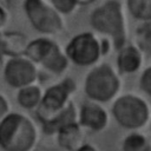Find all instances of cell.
I'll use <instances>...</instances> for the list:
<instances>
[{
    "label": "cell",
    "mask_w": 151,
    "mask_h": 151,
    "mask_svg": "<svg viewBox=\"0 0 151 151\" xmlns=\"http://www.w3.org/2000/svg\"><path fill=\"white\" fill-rule=\"evenodd\" d=\"M124 151H150V146L146 139L139 134H131L129 136L123 146Z\"/></svg>",
    "instance_id": "cell-17"
},
{
    "label": "cell",
    "mask_w": 151,
    "mask_h": 151,
    "mask_svg": "<svg viewBox=\"0 0 151 151\" xmlns=\"http://www.w3.org/2000/svg\"><path fill=\"white\" fill-rule=\"evenodd\" d=\"M66 55L74 65L86 67L96 64L104 53L103 42L92 32H81L74 35L65 48Z\"/></svg>",
    "instance_id": "cell-5"
},
{
    "label": "cell",
    "mask_w": 151,
    "mask_h": 151,
    "mask_svg": "<svg viewBox=\"0 0 151 151\" xmlns=\"http://www.w3.org/2000/svg\"><path fill=\"white\" fill-rule=\"evenodd\" d=\"M140 64V52L134 46H123L120 50H118L117 66L122 73H132L139 68Z\"/></svg>",
    "instance_id": "cell-11"
},
{
    "label": "cell",
    "mask_w": 151,
    "mask_h": 151,
    "mask_svg": "<svg viewBox=\"0 0 151 151\" xmlns=\"http://www.w3.org/2000/svg\"><path fill=\"white\" fill-rule=\"evenodd\" d=\"M58 132H59L58 142L60 146L67 150H74L78 147L81 139V132L76 123H71L63 126Z\"/></svg>",
    "instance_id": "cell-13"
},
{
    "label": "cell",
    "mask_w": 151,
    "mask_h": 151,
    "mask_svg": "<svg viewBox=\"0 0 151 151\" xmlns=\"http://www.w3.org/2000/svg\"><path fill=\"white\" fill-rule=\"evenodd\" d=\"M76 151H96V150L92 146H90V145H83V146L78 147Z\"/></svg>",
    "instance_id": "cell-23"
},
{
    "label": "cell",
    "mask_w": 151,
    "mask_h": 151,
    "mask_svg": "<svg viewBox=\"0 0 151 151\" xmlns=\"http://www.w3.org/2000/svg\"><path fill=\"white\" fill-rule=\"evenodd\" d=\"M76 119V111L72 104H68V106L66 109H64L55 118L48 119V120H44V126H45V131L48 133H53L55 131H59L63 126L74 123Z\"/></svg>",
    "instance_id": "cell-14"
},
{
    "label": "cell",
    "mask_w": 151,
    "mask_h": 151,
    "mask_svg": "<svg viewBox=\"0 0 151 151\" xmlns=\"http://www.w3.org/2000/svg\"><path fill=\"white\" fill-rule=\"evenodd\" d=\"M41 91L38 86L27 85L19 90L18 103L25 109H32L41 101Z\"/></svg>",
    "instance_id": "cell-16"
},
{
    "label": "cell",
    "mask_w": 151,
    "mask_h": 151,
    "mask_svg": "<svg viewBox=\"0 0 151 151\" xmlns=\"http://www.w3.org/2000/svg\"><path fill=\"white\" fill-rule=\"evenodd\" d=\"M35 140V130L24 116L12 113L0 123V145L6 151H28Z\"/></svg>",
    "instance_id": "cell-2"
},
{
    "label": "cell",
    "mask_w": 151,
    "mask_h": 151,
    "mask_svg": "<svg viewBox=\"0 0 151 151\" xmlns=\"http://www.w3.org/2000/svg\"><path fill=\"white\" fill-rule=\"evenodd\" d=\"M7 20H8L7 9L4 7L2 4H0V28H2V27L7 24Z\"/></svg>",
    "instance_id": "cell-21"
},
{
    "label": "cell",
    "mask_w": 151,
    "mask_h": 151,
    "mask_svg": "<svg viewBox=\"0 0 151 151\" xmlns=\"http://www.w3.org/2000/svg\"><path fill=\"white\" fill-rule=\"evenodd\" d=\"M80 122L86 127L92 130H100L106 124V113L98 105L85 104L81 107Z\"/></svg>",
    "instance_id": "cell-12"
},
{
    "label": "cell",
    "mask_w": 151,
    "mask_h": 151,
    "mask_svg": "<svg viewBox=\"0 0 151 151\" xmlns=\"http://www.w3.org/2000/svg\"><path fill=\"white\" fill-rule=\"evenodd\" d=\"M2 44L5 55L13 57H22L26 55V50L29 44L26 35L20 32H4L2 33Z\"/></svg>",
    "instance_id": "cell-10"
},
{
    "label": "cell",
    "mask_w": 151,
    "mask_h": 151,
    "mask_svg": "<svg viewBox=\"0 0 151 151\" xmlns=\"http://www.w3.org/2000/svg\"><path fill=\"white\" fill-rule=\"evenodd\" d=\"M139 39V46L146 51L147 53L151 54V27H147V28H144L143 31L139 32L138 34Z\"/></svg>",
    "instance_id": "cell-19"
},
{
    "label": "cell",
    "mask_w": 151,
    "mask_h": 151,
    "mask_svg": "<svg viewBox=\"0 0 151 151\" xmlns=\"http://www.w3.org/2000/svg\"><path fill=\"white\" fill-rule=\"evenodd\" d=\"M126 7L134 19L151 22V0H126Z\"/></svg>",
    "instance_id": "cell-15"
},
{
    "label": "cell",
    "mask_w": 151,
    "mask_h": 151,
    "mask_svg": "<svg viewBox=\"0 0 151 151\" xmlns=\"http://www.w3.org/2000/svg\"><path fill=\"white\" fill-rule=\"evenodd\" d=\"M26 57L54 74L63 73L70 61L66 52L63 51L58 44L47 38H38L29 41Z\"/></svg>",
    "instance_id": "cell-4"
},
{
    "label": "cell",
    "mask_w": 151,
    "mask_h": 151,
    "mask_svg": "<svg viewBox=\"0 0 151 151\" xmlns=\"http://www.w3.org/2000/svg\"><path fill=\"white\" fill-rule=\"evenodd\" d=\"M140 86L142 88L151 96V67L146 68L140 78Z\"/></svg>",
    "instance_id": "cell-20"
},
{
    "label": "cell",
    "mask_w": 151,
    "mask_h": 151,
    "mask_svg": "<svg viewBox=\"0 0 151 151\" xmlns=\"http://www.w3.org/2000/svg\"><path fill=\"white\" fill-rule=\"evenodd\" d=\"M38 76L35 63L26 55L13 57L5 65L4 77L6 83L15 88L31 85Z\"/></svg>",
    "instance_id": "cell-8"
},
{
    "label": "cell",
    "mask_w": 151,
    "mask_h": 151,
    "mask_svg": "<svg viewBox=\"0 0 151 151\" xmlns=\"http://www.w3.org/2000/svg\"><path fill=\"white\" fill-rule=\"evenodd\" d=\"M6 111H7V103H6V100L0 96V118L6 113Z\"/></svg>",
    "instance_id": "cell-22"
},
{
    "label": "cell",
    "mask_w": 151,
    "mask_h": 151,
    "mask_svg": "<svg viewBox=\"0 0 151 151\" xmlns=\"http://www.w3.org/2000/svg\"><path fill=\"white\" fill-rule=\"evenodd\" d=\"M74 88H76V84L71 78H66L59 84L51 86L45 92V96H42V99H41L42 109L50 112L61 110L68 96L72 93Z\"/></svg>",
    "instance_id": "cell-9"
},
{
    "label": "cell",
    "mask_w": 151,
    "mask_h": 151,
    "mask_svg": "<svg viewBox=\"0 0 151 151\" xmlns=\"http://www.w3.org/2000/svg\"><path fill=\"white\" fill-rule=\"evenodd\" d=\"M4 55H5V52H4V44H2V33L0 32V60L2 59Z\"/></svg>",
    "instance_id": "cell-24"
},
{
    "label": "cell",
    "mask_w": 151,
    "mask_h": 151,
    "mask_svg": "<svg viewBox=\"0 0 151 151\" xmlns=\"http://www.w3.org/2000/svg\"><path fill=\"white\" fill-rule=\"evenodd\" d=\"M119 88V79L113 68L103 64L94 67L85 79V93L99 101H107Z\"/></svg>",
    "instance_id": "cell-6"
},
{
    "label": "cell",
    "mask_w": 151,
    "mask_h": 151,
    "mask_svg": "<svg viewBox=\"0 0 151 151\" xmlns=\"http://www.w3.org/2000/svg\"><path fill=\"white\" fill-rule=\"evenodd\" d=\"M50 2L63 15H68L73 13L76 8L79 6L78 0H50Z\"/></svg>",
    "instance_id": "cell-18"
},
{
    "label": "cell",
    "mask_w": 151,
    "mask_h": 151,
    "mask_svg": "<svg viewBox=\"0 0 151 151\" xmlns=\"http://www.w3.org/2000/svg\"><path fill=\"white\" fill-rule=\"evenodd\" d=\"M22 8L29 24L40 33L57 34L64 29L63 14L46 0H24Z\"/></svg>",
    "instance_id": "cell-3"
},
{
    "label": "cell",
    "mask_w": 151,
    "mask_h": 151,
    "mask_svg": "<svg viewBox=\"0 0 151 151\" xmlns=\"http://www.w3.org/2000/svg\"><path fill=\"white\" fill-rule=\"evenodd\" d=\"M93 29L110 37L117 50L125 46V18L119 0H107L96 7L90 14Z\"/></svg>",
    "instance_id": "cell-1"
},
{
    "label": "cell",
    "mask_w": 151,
    "mask_h": 151,
    "mask_svg": "<svg viewBox=\"0 0 151 151\" xmlns=\"http://www.w3.org/2000/svg\"><path fill=\"white\" fill-rule=\"evenodd\" d=\"M113 114L120 125L130 129L138 127L147 119V107L142 99L133 96H124L116 101Z\"/></svg>",
    "instance_id": "cell-7"
}]
</instances>
